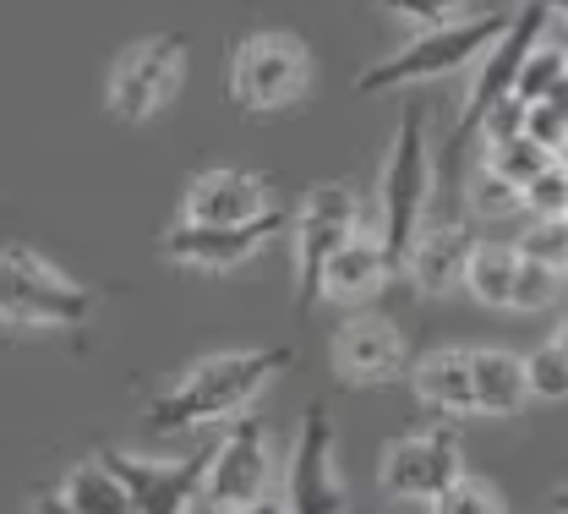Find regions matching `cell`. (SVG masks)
<instances>
[{
    "label": "cell",
    "instance_id": "obj_1",
    "mask_svg": "<svg viewBox=\"0 0 568 514\" xmlns=\"http://www.w3.org/2000/svg\"><path fill=\"white\" fill-rule=\"evenodd\" d=\"M295 356L284 345H257V351H213L175 372L142 411V427L153 439H181V433H203L224 427L235 416H246L263 389L290 367Z\"/></svg>",
    "mask_w": 568,
    "mask_h": 514
},
{
    "label": "cell",
    "instance_id": "obj_2",
    "mask_svg": "<svg viewBox=\"0 0 568 514\" xmlns=\"http://www.w3.org/2000/svg\"><path fill=\"white\" fill-rule=\"evenodd\" d=\"M437 192V153H432V127H426L422 104H405L399 110V127L388 138L383 153V170H377V198L366 203L372 209V235L383 241L394 274H399V258L422 224L426 203Z\"/></svg>",
    "mask_w": 568,
    "mask_h": 514
},
{
    "label": "cell",
    "instance_id": "obj_3",
    "mask_svg": "<svg viewBox=\"0 0 568 514\" xmlns=\"http://www.w3.org/2000/svg\"><path fill=\"white\" fill-rule=\"evenodd\" d=\"M476 241H481V224L465 209V164L443 159L437 192H432L422 224H416V235L399 258V274L410 280V291L422 301H443L465 285V263H470Z\"/></svg>",
    "mask_w": 568,
    "mask_h": 514
},
{
    "label": "cell",
    "instance_id": "obj_4",
    "mask_svg": "<svg viewBox=\"0 0 568 514\" xmlns=\"http://www.w3.org/2000/svg\"><path fill=\"white\" fill-rule=\"evenodd\" d=\"M312 82H317L312 44L284 28L241 33L224 56V93L241 115H284V110L306 104Z\"/></svg>",
    "mask_w": 568,
    "mask_h": 514
},
{
    "label": "cell",
    "instance_id": "obj_5",
    "mask_svg": "<svg viewBox=\"0 0 568 514\" xmlns=\"http://www.w3.org/2000/svg\"><path fill=\"white\" fill-rule=\"evenodd\" d=\"M99 318V291L71 280L67 269H55L50 258H39L33 246L11 241L0 246V329H22V334H50V329H88Z\"/></svg>",
    "mask_w": 568,
    "mask_h": 514
},
{
    "label": "cell",
    "instance_id": "obj_6",
    "mask_svg": "<svg viewBox=\"0 0 568 514\" xmlns=\"http://www.w3.org/2000/svg\"><path fill=\"white\" fill-rule=\"evenodd\" d=\"M508 28V11H470L437 33H422V39H405L394 56L372 61L366 72L355 77V93L372 99V93H399V88H422V82H437V77H454L465 67H476L493 39Z\"/></svg>",
    "mask_w": 568,
    "mask_h": 514
},
{
    "label": "cell",
    "instance_id": "obj_7",
    "mask_svg": "<svg viewBox=\"0 0 568 514\" xmlns=\"http://www.w3.org/2000/svg\"><path fill=\"white\" fill-rule=\"evenodd\" d=\"M186 72H192L186 33H148L138 44H126L110 61V77H104V110H110V121L115 127H148V121H159L181 99Z\"/></svg>",
    "mask_w": 568,
    "mask_h": 514
},
{
    "label": "cell",
    "instance_id": "obj_8",
    "mask_svg": "<svg viewBox=\"0 0 568 514\" xmlns=\"http://www.w3.org/2000/svg\"><path fill=\"white\" fill-rule=\"evenodd\" d=\"M280 487V449L268 416L246 411L235 422H224V433L209 443V471H203V493L192 514H224L246 510L257 498H274Z\"/></svg>",
    "mask_w": 568,
    "mask_h": 514
},
{
    "label": "cell",
    "instance_id": "obj_9",
    "mask_svg": "<svg viewBox=\"0 0 568 514\" xmlns=\"http://www.w3.org/2000/svg\"><path fill=\"white\" fill-rule=\"evenodd\" d=\"M284 224L295 230V312H306V306H317L323 263L372 224V209H366V192L355 181H317V187H306L301 209Z\"/></svg>",
    "mask_w": 568,
    "mask_h": 514
},
{
    "label": "cell",
    "instance_id": "obj_10",
    "mask_svg": "<svg viewBox=\"0 0 568 514\" xmlns=\"http://www.w3.org/2000/svg\"><path fill=\"white\" fill-rule=\"evenodd\" d=\"M564 11L558 6H547V0H530V6H519V11H508V28L493 39V50L476 61V77H470V93H465V104H459V121H454V138H448V164H465V148L476 138V127L487 121V110L503 104V99H514V72H519V61L530 56V44L558 22Z\"/></svg>",
    "mask_w": 568,
    "mask_h": 514
},
{
    "label": "cell",
    "instance_id": "obj_11",
    "mask_svg": "<svg viewBox=\"0 0 568 514\" xmlns=\"http://www.w3.org/2000/svg\"><path fill=\"white\" fill-rule=\"evenodd\" d=\"M454 476H465V443L443 422H416L377 454V487L394 504H432Z\"/></svg>",
    "mask_w": 568,
    "mask_h": 514
},
{
    "label": "cell",
    "instance_id": "obj_12",
    "mask_svg": "<svg viewBox=\"0 0 568 514\" xmlns=\"http://www.w3.org/2000/svg\"><path fill=\"white\" fill-rule=\"evenodd\" d=\"M284 514H351V482L339 471V433L328 405H306L284 460Z\"/></svg>",
    "mask_w": 568,
    "mask_h": 514
},
{
    "label": "cell",
    "instance_id": "obj_13",
    "mask_svg": "<svg viewBox=\"0 0 568 514\" xmlns=\"http://www.w3.org/2000/svg\"><path fill=\"white\" fill-rule=\"evenodd\" d=\"M328 367L345 389H383L410 372V340L388 312H351L328 334Z\"/></svg>",
    "mask_w": 568,
    "mask_h": 514
},
{
    "label": "cell",
    "instance_id": "obj_14",
    "mask_svg": "<svg viewBox=\"0 0 568 514\" xmlns=\"http://www.w3.org/2000/svg\"><path fill=\"white\" fill-rule=\"evenodd\" d=\"M99 460L115 471V482L126 487L138 514H192L203 493V471H209V443L186 449L175 460H153V454H126V449H99Z\"/></svg>",
    "mask_w": 568,
    "mask_h": 514
},
{
    "label": "cell",
    "instance_id": "obj_15",
    "mask_svg": "<svg viewBox=\"0 0 568 514\" xmlns=\"http://www.w3.org/2000/svg\"><path fill=\"white\" fill-rule=\"evenodd\" d=\"M280 230H284V209H274V214H263L252 224H170L159 252L175 269H192V274H235L241 263L268 252Z\"/></svg>",
    "mask_w": 568,
    "mask_h": 514
},
{
    "label": "cell",
    "instance_id": "obj_16",
    "mask_svg": "<svg viewBox=\"0 0 568 514\" xmlns=\"http://www.w3.org/2000/svg\"><path fill=\"white\" fill-rule=\"evenodd\" d=\"M274 209H280V198H274V181L263 170L213 164V170H197L186 181L175 224H252L263 214H274Z\"/></svg>",
    "mask_w": 568,
    "mask_h": 514
},
{
    "label": "cell",
    "instance_id": "obj_17",
    "mask_svg": "<svg viewBox=\"0 0 568 514\" xmlns=\"http://www.w3.org/2000/svg\"><path fill=\"white\" fill-rule=\"evenodd\" d=\"M416 405L426 411V422H443V427H459V422H476V389H470V345H437L410 356L405 372Z\"/></svg>",
    "mask_w": 568,
    "mask_h": 514
},
{
    "label": "cell",
    "instance_id": "obj_18",
    "mask_svg": "<svg viewBox=\"0 0 568 514\" xmlns=\"http://www.w3.org/2000/svg\"><path fill=\"white\" fill-rule=\"evenodd\" d=\"M394 280V263L383 252V241L372 235V224L351 235L317 274V301H334V306H366L372 295H383V285Z\"/></svg>",
    "mask_w": 568,
    "mask_h": 514
},
{
    "label": "cell",
    "instance_id": "obj_19",
    "mask_svg": "<svg viewBox=\"0 0 568 514\" xmlns=\"http://www.w3.org/2000/svg\"><path fill=\"white\" fill-rule=\"evenodd\" d=\"M470 389H476V416H525V372L519 356L503 345H470Z\"/></svg>",
    "mask_w": 568,
    "mask_h": 514
},
{
    "label": "cell",
    "instance_id": "obj_20",
    "mask_svg": "<svg viewBox=\"0 0 568 514\" xmlns=\"http://www.w3.org/2000/svg\"><path fill=\"white\" fill-rule=\"evenodd\" d=\"M514 274H519L514 241H476L459 291L470 295L476 306H487V312H508V301H514Z\"/></svg>",
    "mask_w": 568,
    "mask_h": 514
},
{
    "label": "cell",
    "instance_id": "obj_21",
    "mask_svg": "<svg viewBox=\"0 0 568 514\" xmlns=\"http://www.w3.org/2000/svg\"><path fill=\"white\" fill-rule=\"evenodd\" d=\"M55 498H61L71 514H138L132 498H126V487L115 482V471H110L99 454L71 465L67 476H61V487H55Z\"/></svg>",
    "mask_w": 568,
    "mask_h": 514
},
{
    "label": "cell",
    "instance_id": "obj_22",
    "mask_svg": "<svg viewBox=\"0 0 568 514\" xmlns=\"http://www.w3.org/2000/svg\"><path fill=\"white\" fill-rule=\"evenodd\" d=\"M552 28L519 61V72H514V104H547V99H564L568 93V56H564V44L552 39Z\"/></svg>",
    "mask_w": 568,
    "mask_h": 514
},
{
    "label": "cell",
    "instance_id": "obj_23",
    "mask_svg": "<svg viewBox=\"0 0 568 514\" xmlns=\"http://www.w3.org/2000/svg\"><path fill=\"white\" fill-rule=\"evenodd\" d=\"M519 372H525V394L530 405H558L568 394V340L564 329H552L536 351L519 356Z\"/></svg>",
    "mask_w": 568,
    "mask_h": 514
},
{
    "label": "cell",
    "instance_id": "obj_24",
    "mask_svg": "<svg viewBox=\"0 0 568 514\" xmlns=\"http://www.w3.org/2000/svg\"><path fill=\"white\" fill-rule=\"evenodd\" d=\"M547 164H564V159H547L536 143H525V138H519V143H503V148H481V164H476V170H481V175H493V181H503L508 192H525Z\"/></svg>",
    "mask_w": 568,
    "mask_h": 514
},
{
    "label": "cell",
    "instance_id": "obj_25",
    "mask_svg": "<svg viewBox=\"0 0 568 514\" xmlns=\"http://www.w3.org/2000/svg\"><path fill=\"white\" fill-rule=\"evenodd\" d=\"M426 514H508V498H503V487H497L493 476L465 471V476H454V482L426 504Z\"/></svg>",
    "mask_w": 568,
    "mask_h": 514
},
{
    "label": "cell",
    "instance_id": "obj_26",
    "mask_svg": "<svg viewBox=\"0 0 568 514\" xmlns=\"http://www.w3.org/2000/svg\"><path fill=\"white\" fill-rule=\"evenodd\" d=\"M519 252V246H514ZM564 301V269H552V263H536V258H519V274H514V301H508V312H525V318H536V312H552Z\"/></svg>",
    "mask_w": 568,
    "mask_h": 514
},
{
    "label": "cell",
    "instance_id": "obj_27",
    "mask_svg": "<svg viewBox=\"0 0 568 514\" xmlns=\"http://www.w3.org/2000/svg\"><path fill=\"white\" fill-rule=\"evenodd\" d=\"M525 220H568V164H547L525 192H519Z\"/></svg>",
    "mask_w": 568,
    "mask_h": 514
},
{
    "label": "cell",
    "instance_id": "obj_28",
    "mask_svg": "<svg viewBox=\"0 0 568 514\" xmlns=\"http://www.w3.org/2000/svg\"><path fill=\"white\" fill-rule=\"evenodd\" d=\"M525 143H536L547 159H564V148H568V104L564 99L525 104Z\"/></svg>",
    "mask_w": 568,
    "mask_h": 514
},
{
    "label": "cell",
    "instance_id": "obj_29",
    "mask_svg": "<svg viewBox=\"0 0 568 514\" xmlns=\"http://www.w3.org/2000/svg\"><path fill=\"white\" fill-rule=\"evenodd\" d=\"M405 39H422V33H437V28H448V22H459V17H470V6H448V0H432V6H388L383 11Z\"/></svg>",
    "mask_w": 568,
    "mask_h": 514
},
{
    "label": "cell",
    "instance_id": "obj_30",
    "mask_svg": "<svg viewBox=\"0 0 568 514\" xmlns=\"http://www.w3.org/2000/svg\"><path fill=\"white\" fill-rule=\"evenodd\" d=\"M514 246H519V258H536V263L564 269V258H568V220H530V224H525V235H514Z\"/></svg>",
    "mask_w": 568,
    "mask_h": 514
},
{
    "label": "cell",
    "instance_id": "obj_31",
    "mask_svg": "<svg viewBox=\"0 0 568 514\" xmlns=\"http://www.w3.org/2000/svg\"><path fill=\"white\" fill-rule=\"evenodd\" d=\"M28 514H71L55 493H33V504H28Z\"/></svg>",
    "mask_w": 568,
    "mask_h": 514
},
{
    "label": "cell",
    "instance_id": "obj_32",
    "mask_svg": "<svg viewBox=\"0 0 568 514\" xmlns=\"http://www.w3.org/2000/svg\"><path fill=\"white\" fill-rule=\"evenodd\" d=\"M224 514H284L280 498H257V504H246V510H224Z\"/></svg>",
    "mask_w": 568,
    "mask_h": 514
}]
</instances>
